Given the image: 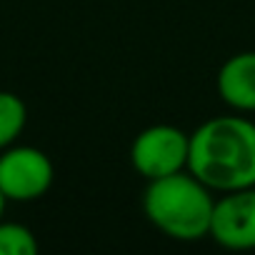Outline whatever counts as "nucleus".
I'll return each instance as SVG.
<instances>
[{"mask_svg": "<svg viewBox=\"0 0 255 255\" xmlns=\"http://www.w3.org/2000/svg\"><path fill=\"white\" fill-rule=\"evenodd\" d=\"M188 170L218 193L253 188L255 123L240 115L205 120L195 133H190Z\"/></svg>", "mask_w": 255, "mask_h": 255, "instance_id": "f257e3e1", "label": "nucleus"}, {"mask_svg": "<svg viewBox=\"0 0 255 255\" xmlns=\"http://www.w3.org/2000/svg\"><path fill=\"white\" fill-rule=\"evenodd\" d=\"M215 198L213 190L190 170L148 180L143 195L145 218L168 238L193 243L210 235Z\"/></svg>", "mask_w": 255, "mask_h": 255, "instance_id": "f03ea898", "label": "nucleus"}, {"mask_svg": "<svg viewBox=\"0 0 255 255\" xmlns=\"http://www.w3.org/2000/svg\"><path fill=\"white\" fill-rule=\"evenodd\" d=\"M190 135L175 125H150L140 130L130 148V163L145 180H158L188 170Z\"/></svg>", "mask_w": 255, "mask_h": 255, "instance_id": "7ed1b4c3", "label": "nucleus"}, {"mask_svg": "<svg viewBox=\"0 0 255 255\" xmlns=\"http://www.w3.org/2000/svg\"><path fill=\"white\" fill-rule=\"evenodd\" d=\"M53 178V163L38 148H5L0 155V193L5 195V200H38L50 190Z\"/></svg>", "mask_w": 255, "mask_h": 255, "instance_id": "20e7f679", "label": "nucleus"}, {"mask_svg": "<svg viewBox=\"0 0 255 255\" xmlns=\"http://www.w3.org/2000/svg\"><path fill=\"white\" fill-rule=\"evenodd\" d=\"M210 238L230 250L255 248V185L223 193L215 200Z\"/></svg>", "mask_w": 255, "mask_h": 255, "instance_id": "39448f33", "label": "nucleus"}, {"mask_svg": "<svg viewBox=\"0 0 255 255\" xmlns=\"http://www.w3.org/2000/svg\"><path fill=\"white\" fill-rule=\"evenodd\" d=\"M220 98L240 113L255 110V50L228 58L218 73Z\"/></svg>", "mask_w": 255, "mask_h": 255, "instance_id": "423d86ee", "label": "nucleus"}, {"mask_svg": "<svg viewBox=\"0 0 255 255\" xmlns=\"http://www.w3.org/2000/svg\"><path fill=\"white\" fill-rule=\"evenodd\" d=\"M25 118H28L25 103L13 93L0 90V150L15 143V138L25 128Z\"/></svg>", "mask_w": 255, "mask_h": 255, "instance_id": "0eeeda50", "label": "nucleus"}, {"mask_svg": "<svg viewBox=\"0 0 255 255\" xmlns=\"http://www.w3.org/2000/svg\"><path fill=\"white\" fill-rule=\"evenodd\" d=\"M38 240L20 223H0V255H35Z\"/></svg>", "mask_w": 255, "mask_h": 255, "instance_id": "6e6552de", "label": "nucleus"}, {"mask_svg": "<svg viewBox=\"0 0 255 255\" xmlns=\"http://www.w3.org/2000/svg\"><path fill=\"white\" fill-rule=\"evenodd\" d=\"M3 208H5V195L0 193V218H3Z\"/></svg>", "mask_w": 255, "mask_h": 255, "instance_id": "1a4fd4ad", "label": "nucleus"}]
</instances>
